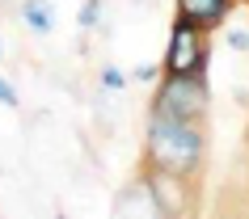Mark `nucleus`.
Segmentation results:
<instances>
[{"mask_svg":"<svg viewBox=\"0 0 249 219\" xmlns=\"http://www.w3.org/2000/svg\"><path fill=\"white\" fill-rule=\"evenodd\" d=\"M203 165H207V127L203 122L148 114L144 168H160V173H178L186 181H198L203 177Z\"/></svg>","mask_w":249,"mask_h":219,"instance_id":"f257e3e1","label":"nucleus"},{"mask_svg":"<svg viewBox=\"0 0 249 219\" xmlns=\"http://www.w3.org/2000/svg\"><path fill=\"white\" fill-rule=\"evenodd\" d=\"M148 114L182 118V122H207V114H211L207 76H160Z\"/></svg>","mask_w":249,"mask_h":219,"instance_id":"f03ea898","label":"nucleus"},{"mask_svg":"<svg viewBox=\"0 0 249 219\" xmlns=\"http://www.w3.org/2000/svg\"><path fill=\"white\" fill-rule=\"evenodd\" d=\"M207 59H211L207 30H198V26H190V21H182V17H173L160 72H165V76H207Z\"/></svg>","mask_w":249,"mask_h":219,"instance_id":"7ed1b4c3","label":"nucleus"},{"mask_svg":"<svg viewBox=\"0 0 249 219\" xmlns=\"http://www.w3.org/2000/svg\"><path fill=\"white\" fill-rule=\"evenodd\" d=\"M144 181L152 190V202H157V219H182L195 211L198 181H186L178 173H160V168H144Z\"/></svg>","mask_w":249,"mask_h":219,"instance_id":"20e7f679","label":"nucleus"},{"mask_svg":"<svg viewBox=\"0 0 249 219\" xmlns=\"http://www.w3.org/2000/svg\"><path fill=\"white\" fill-rule=\"evenodd\" d=\"M232 4L236 0H178L173 9H178V17L182 21H190V26L198 30H220L224 21H228V13H232Z\"/></svg>","mask_w":249,"mask_h":219,"instance_id":"39448f33","label":"nucleus"},{"mask_svg":"<svg viewBox=\"0 0 249 219\" xmlns=\"http://www.w3.org/2000/svg\"><path fill=\"white\" fill-rule=\"evenodd\" d=\"M118 215H131V219H157V202H152V190H148L144 177H135L127 190H118L114 198Z\"/></svg>","mask_w":249,"mask_h":219,"instance_id":"423d86ee","label":"nucleus"},{"mask_svg":"<svg viewBox=\"0 0 249 219\" xmlns=\"http://www.w3.org/2000/svg\"><path fill=\"white\" fill-rule=\"evenodd\" d=\"M21 21L34 34H51L55 30V17H51V4L47 0H21Z\"/></svg>","mask_w":249,"mask_h":219,"instance_id":"0eeeda50","label":"nucleus"},{"mask_svg":"<svg viewBox=\"0 0 249 219\" xmlns=\"http://www.w3.org/2000/svg\"><path fill=\"white\" fill-rule=\"evenodd\" d=\"M97 84H102L106 93H123L127 84H131V76H127L118 64H102V72H97Z\"/></svg>","mask_w":249,"mask_h":219,"instance_id":"6e6552de","label":"nucleus"},{"mask_svg":"<svg viewBox=\"0 0 249 219\" xmlns=\"http://www.w3.org/2000/svg\"><path fill=\"white\" fill-rule=\"evenodd\" d=\"M102 13H106V4L102 0H80V13H76V26L89 34V30L102 26Z\"/></svg>","mask_w":249,"mask_h":219,"instance_id":"1a4fd4ad","label":"nucleus"},{"mask_svg":"<svg viewBox=\"0 0 249 219\" xmlns=\"http://www.w3.org/2000/svg\"><path fill=\"white\" fill-rule=\"evenodd\" d=\"M165 76V72H160V64H140L131 72V80H140V84H157V80Z\"/></svg>","mask_w":249,"mask_h":219,"instance_id":"9d476101","label":"nucleus"},{"mask_svg":"<svg viewBox=\"0 0 249 219\" xmlns=\"http://www.w3.org/2000/svg\"><path fill=\"white\" fill-rule=\"evenodd\" d=\"M224 42H228L232 51L249 55V30H245V26H232V30H228V38H224Z\"/></svg>","mask_w":249,"mask_h":219,"instance_id":"9b49d317","label":"nucleus"},{"mask_svg":"<svg viewBox=\"0 0 249 219\" xmlns=\"http://www.w3.org/2000/svg\"><path fill=\"white\" fill-rule=\"evenodd\" d=\"M0 105H9V110H17V89L9 84V80L0 76Z\"/></svg>","mask_w":249,"mask_h":219,"instance_id":"f8f14e48","label":"nucleus"},{"mask_svg":"<svg viewBox=\"0 0 249 219\" xmlns=\"http://www.w3.org/2000/svg\"><path fill=\"white\" fill-rule=\"evenodd\" d=\"M0 55H4V47H0Z\"/></svg>","mask_w":249,"mask_h":219,"instance_id":"ddd939ff","label":"nucleus"},{"mask_svg":"<svg viewBox=\"0 0 249 219\" xmlns=\"http://www.w3.org/2000/svg\"><path fill=\"white\" fill-rule=\"evenodd\" d=\"M245 4H249V0H245Z\"/></svg>","mask_w":249,"mask_h":219,"instance_id":"4468645a","label":"nucleus"}]
</instances>
